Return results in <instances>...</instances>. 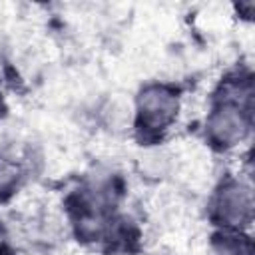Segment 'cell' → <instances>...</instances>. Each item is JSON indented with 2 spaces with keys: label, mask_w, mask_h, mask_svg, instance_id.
I'll return each mask as SVG.
<instances>
[{
  "label": "cell",
  "mask_w": 255,
  "mask_h": 255,
  "mask_svg": "<svg viewBox=\"0 0 255 255\" xmlns=\"http://www.w3.org/2000/svg\"><path fill=\"white\" fill-rule=\"evenodd\" d=\"M205 120V133L211 143L229 149L243 143L251 131V92L231 88L223 92Z\"/></svg>",
  "instance_id": "obj_1"
},
{
  "label": "cell",
  "mask_w": 255,
  "mask_h": 255,
  "mask_svg": "<svg viewBox=\"0 0 255 255\" xmlns=\"http://www.w3.org/2000/svg\"><path fill=\"white\" fill-rule=\"evenodd\" d=\"M179 112V96L165 84H149L135 98V116L141 129L157 133L167 129Z\"/></svg>",
  "instance_id": "obj_2"
},
{
  "label": "cell",
  "mask_w": 255,
  "mask_h": 255,
  "mask_svg": "<svg viewBox=\"0 0 255 255\" xmlns=\"http://www.w3.org/2000/svg\"><path fill=\"white\" fill-rule=\"evenodd\" d=\"M213 217L219 225H225L227 229L241 231L245 225H249L253 215V193L247 183L241 179H229L225 181L215 197H213Z\"/></svg>",
  "instance_id": "obj_3"
},
{
  "label": "cell",
  "mask_w": 255,
  "mask_h": 255,
  "mask_svg": "<svg viewBox=\"0 0 255 255\" xmlns=\"http://www.w3.org/2000/svg\"><path fill=\"white\" fill-rule=\"evenodd\" d=\"M20 175H22L20 165L10 157L0 155V195L12 193L20 181Z\"/></svg>",
  "instance_id": "obj_4"
},
{
  "label": "cell",
  "mask_w": 255,
  "mask_h": 255,
  "mask_svg": "<svg viewBox=\"0 0 255 255\" xmlns=\"http://www.w3.org/2000/svg\"><path fill=\"white\" fill-rule=\"evenodd\" d=\"M0 98H2V86H0Z\"/></svg>",
  "instance_id": "obj_5"
}]
</instances>
